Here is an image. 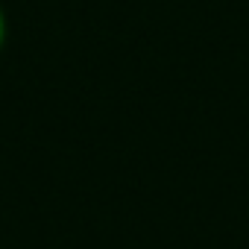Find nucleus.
Here are the masks:
<instances>
[{
    "instance_id": "nucleus-1",
    "label": "nucleus",
    "mask_w": 249,
    "mask_h": 249,
    "mask_svg": "<svg viewBox=\"0 0 249 249\" xmlns=\"http://www.w3.org/2000/svg\"><path fill=\"white\" fill-rule=\"evenodd\" d=\"M0 41H3V15H0Z\"/></svg>"
}]
</instances>
